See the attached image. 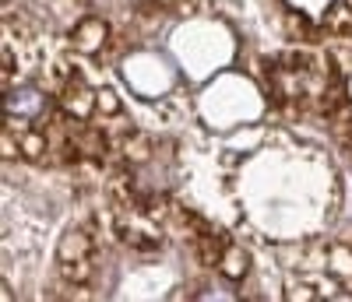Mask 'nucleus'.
Here are the masks:
<instances>
[{
    "instance_id": "0eeeda50",
    "label": "nucleus",
    "mask_w": 352,
    "mask_h": 302,
    "mask_svg": "<svg viewBox=\"0 0 352 302\" xmlns=\"http://www.w3.org/2000/svg\"><path fill=\"white\" fill-rule=\"evenodd\" d=\"M18 148H21V155L25 159H32V162H43L46 159V151H50V137L43 127H28L18 134Z\"/></svg>"
},
{
    "instance_id": "7ed1b4c3",
    "label": "nucleus",
    "mask_w": 352,
    "mask_h": 302,
    "mask_svg": "<svg viewBox=\"0 0 352 302\" xmlns=\"http://www.w3.org/2000/svg\"><path fill=\"white\" fill-rule=\"evenodd\" d=\"M92 257H96V239L85 229H67L60 235V246H56V264H60V275L71 285H85L92 278Z\"/></svg>"
},
{
    "instance_id": "423d86ee",
    "label": "nucleus",
    "mask_w": 352,
    "mask_h": 302,
    "mask_svg": "<svg viewBox=\"0 0 352 302\" xmlns=\"http://www.w3.org/2000/svg\"><path fill=\"white\" fill-rule=\"evenodd\" d=\"M106 39H109V28H106V21L102 18H81L78 25H74V32H71V46L78 49V53H99L102 46H106Z\"/></svg>"
},
{
    "instance_id": "9b49d317",
    "label": "nucleus",
    "mask_w": 352,
    "mask_h": 302,
    "mask_svg": "<svg viewBox=\"0 0 352 302\" xmlns=\"http://www.w3.org/2000/svg\"><path fill=\"white\" fill-rule=\"evenodd\" d=\"M159 8H184V0H155Z\"/></svg>"
},
{
    "instance_id": "f03ea898",
    "label": "nucleus",
    "mask_w": 352,
    "mask_h": 302,
    "mask_svg": "<svg viewBox=\"0 0 352 302\" xmlns=\"http://www.w3.org/2000/svg\"><path fill=\"white\" fill-rule=\"evenodd\" d=\"M116 232H120V239L131 250H141V253H152L162 246V225L134 194H131V204H120V211H116Z\"/></svg>"
},
{
    "instance_id": "9d476101",
    "label": "nucleus",
    "mask_w": 352,
    "mask_h": 302,
    "mask_svg": "<svg viewBox=\"0 0 352 302\" xmlns=\"http://www.w3.org/2000/svg\"><path fill=\"white\" fill-rule=\"evenodd\" d=\"M328 275H335L342 281H352V253H349V246H331V253H328Z\"/></svg>"
},
{
    "instance_id": "6e6552de",
    "label": "nucleus",
    "mask_w": 352,
    "mask_h": 302,
    "mask_svg": "<svg viewBox=\"0 0 352 302\" xmlns=\"http://www.w3.org/2000/svg\"><path fill=\"white\" fill-rule=\"evenodd\" d=\"M219 270H222L229 281H240L247 270H250V257H247V250H240V246H226L222 257H219Z\"/></svg>"
},
{
    "instance_id": "f257e3e1",
    "label": "nucleus",
    "mask_w": 352,
    "mask_h": 302,
    "mask_svg": "<svg viewBox=\"0 0 352 302\" xmlns=\"http://www.w3.org/2000/svg\"><path fill=\"white\" fill-rule=\"evenodd\" d=\"M272 95L275 102H296V106H317L331 113L342 102V84L335 81L331 60L320 53H289L275 60L272 71Z\"/></svg>"
},
{
    "instance_id": "39448f33",
    "label": "nucleus",
    "mask_w": 352,
    "mask_h": 302,
    "mask_svg": "<svg viewBox=\"0 0 352 302\" xmlns=\"http://www.w3.org/2000/svg\"><path fill=\"white\" fill-rule=\"evenodd\" d=\"M60 109L67 119H92L99 113V92H92L78 74H71L60 88Z\"/></svg>"
},
{
    "instance_id": "20e7f679",
    "label": "nucleus",
    "mask_w": 352,
    "mask_h": 302,
    "mask_svg": "<svg viewBox=\"0 0 352 302\" xmlns=\"http://www.w3.org/2000/svg\"><path fill=\"white\" fill-rule=\"evenodd\" d=\"M4 106H8V130H14V127H18V134H21V130H28L25 124H36V119H43V116H46L50 99H46L43 88L25 84V88H8Z\"/></svg>"
},
{
    "instance_id": "1a4fd4ad",
    "label": "nucleus",
    "mask_w": 352,
    "mask_h": 302,
    "mask_svg": "<svg viewBox=\"0 0 352 302\" xmlns=\"http://www.w3.org/2000/svg\"><path fill=\"white\" fill-rule=\"evenodd\" d=\"M324 28L335 36H352V4L349 0H338L324 11Z\"/></svg>"
}]
</instances>
